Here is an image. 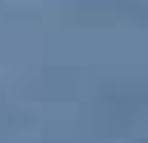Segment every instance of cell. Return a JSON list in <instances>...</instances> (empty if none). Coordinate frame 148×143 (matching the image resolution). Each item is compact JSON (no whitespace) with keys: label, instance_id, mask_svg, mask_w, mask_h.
Segmentation results:
<instances>
[]
</instances>
